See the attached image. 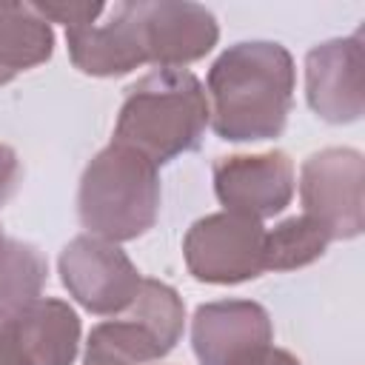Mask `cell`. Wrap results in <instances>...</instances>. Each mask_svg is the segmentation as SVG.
I'll use <instances>...</instances> for the list:
<instances>
[{
	"mask_svg": "<svg viewBox=\"0 0 365 365\" xmlns=\"http://www.w3.org/2000/svg\"><path fill=\"white\" fill-rule=\"evenodd\" d=\"M0 365H31L6 319H0Z\"/></svg>",
	"mask_w": 365,
	"mask_h": 365,
	"instance_id": "obj_19",
	"label": "cell"
},
{
	"mask_svg": "<svg viewBox=\"0 0 365 365\" xmlns=\"http://www.w3.org/2000/svg\"><path fill=\"white\" fill-rule=\"evenodd\" d=\"M31 365H71L80 348V317L63 299L37 297L3 317Z\"/></svg>",
	"mask_w": 365,
	"mask_h": 365,
	"instance_id": "obj_12",
	"label": "cell"
},
{
	"mask_svg": "<svg viewBox=\"0 0 365 365\" xmlns=\"http://www.w3.org/2000/svg\"><path fill=\"white\" fill-rule=\"evenodd\" d=\"M48 262L31 245L3 234L0 228V319L34 302L46 285Z\"/></svg>",
	"mask_w": 365,
	"mask_h": 365,
	"instance_id": "obj_15",
	"label": "cell"
},
{
	"mask_svg": "<svg viewBox=\"0 0 365 365\" xmlns=\"http://www.w3.org/2000/svg\"><path fill=\"white\" fill-rule=\"evenodd\" d=\"M274 339L271 317L251 299H220L197 308L191 345L200 365H242Z\"/></svg>",
	"mask_w": 365,
	"mask_h": 365,
	"instance_id": "obj_10",
	"label": "cell"
},
{
	"mask_svg": "<svg viewBox=\"0 0 365 365\" xmlns=\"http://www.w3.org/2000/svg\"><path fill=\"white\" fill-rule=\"evenodd\" d=\"M208 123L220 140L257 143L282 134L294 100V60L285 46L245 40L208 71Z\"/></svg>",
	"mask_w": 365,
	"mask_h": 365,
	"instance_id": "obj_1",
	"label": "cell"
},
{
	"mask_svg": "<svg viewBox=\"0 0 365 365\" xmlns=\"http://www.w3.org/2000/svg\"><path fill=\"white\" fill-rule=\"evenodd\" d=\"M60 279L86 311L103 317L123 314L143 282L137 265L120 245L91 234L74 237L60 251Z\"/></svg>",
	"mask_w": 365,
	"mask_h": 365,
	"instance_id": "obj_6",
	"label": "cell"
},
{
	"mask_svg": "<svg viewBox=\"0 0 365 365\" xmlns=\"http://www.w3.org/2000/svg\"><path fill=\"white\" fill-rule=\"evenodd\" d=\"M54 31L31 3H0V86L46 63Z\"/></svg>",
	"mask_w": 365,
	"mask_h": 365,
	"instance_id": "obj_13",
	"label": "cell"
},
{
	"mask_svg": "<svg viewBox=\"0 0 365 365\" xmlns=\"http://www.w3.org/2000/svg\"><path fill=\"white\" fill-rule=\"evenodd\" d=\"M145 60L160 68H182L205 57L217 40V17L200 3H134Z\"/></svg>",
	"mask_w": 365,
	"mask_h": 365,
	"instance_id": "obj_9",
	"label": "cell"
},
{
	"mask_svg": "<svg viewBox=\"0 0 365 365\" xmlns=\"http://www.w3.org/2000/svg\"><path fill=\"white\" fill-rule=\"evenodd\" d=\"M168 354L163 339L131 314L100 322L86 342L83 365H148Z\"/></svg>",
	"mask_w": 365,
	"mask_h": 365,
	"instance_id": "obj_14",
	"label": "cell"
},
{
	"mask_svg": "<svg viewBox=\"0 0 365 365\" xmlns=\"http://www.w3.org/2000/svg\"><path fill=\"white\" fill-rule=\"evenodd\" d=\"M365 165L354 148H325L311 154L299 171V197L328 240H354L362 234Z\"/></svg>",
	"mask_w": 365,
	"mask_h": 365,
	"instance_id": "obj_5",
	"label": "cell"
},
{
	"mask_svg": "<svg viewBox=\"0 0 365 365\" xmlns=\"http://www.w3.org/2000/svg\"><path fill=\"white\" fill-rule=\"evenodd\" d=\"M214 191L225 211L268 220L294 197V163L285 151L234 154L214 163Z\"/></svg>",
	"mask_w": 365,
	"mask_h": 365,
	"instance_id": "obj_7",
	"label": "cell"
},
{
	"mask_svg": "<svg viewBox=\"0 0 365 365\" xmlns=\"http://www.w3.org/2000/svg\"><path fill=\"white\" fill-rule=\"evenodd\" d=\"M37 9L40 17L63 23L66 29H77V26H88L97 23V17L106 11L103 3H31Z\"/></svg>",
	"mask_w": 365,
	"mask_h": 365,
	"instance_id": "obj_17",
	"label": "cell"
},
{
	"mask_svg": "<svg viewBox=\"0 0 365 365\" xmlns=\"http://www.w3.org/2000/svg\"><path fill=\"white\" fill-rule=\"evenodd\" d=\"M20 182V160L9 145H0V205L11 200Z\"/></svg>",
	"mask_w": 365,
	"mask_h": 365,
	"instance_id": "obj_18",
	"label": "cell"
},
{
	"mask_svg": "<svg viewBox=\"0 0 365 365\" xmlns=\"http://www.w3.org/2000/svg\"><path fill=\"white\" fill-rule=\"evenodd\" d=\"M328 234L311 217H288L265 231V271H294L319 259L328 248Z\"/></svg>",
	"mask_w": 365,
	"mask_h": 365,
	"instance_id": "obj_16",
	"label": "cell"
},
{
	"mask_svg": "<svg viewBox=\"0 0 365 365\" xmlns=\"http://www.w3.org/2000/svg\"><path fill=\"white\" fill-rule=\"evenodd\" d=\"M182 254L194 279L237 285L265 271V228L234 211L208 214L188 228Z\"/></svg>",
	"mask_w": 365,
	"mask_h": 365,
	"instance_id": "obj_4",
	"label": "cell"
},
{
	"mask_svg": "<svg viewBox=\"0 0 365 365\" xmlns=\"http://www.w3.org/2000/svg\"><path fill=\"white\" fill-rule=\"evenodd\" d=\"M305 97L317 117L342 125L365 111L362 88V34L319 43L305 57Z\"/></svg>",
	"mask_w": 365,
	"mask_h": 365,
	"instance_id": "obj_8",
	"label": "cell"
},
{
	"mask_svg": "<svg viewBox=\"0 0 365 365\" xmlns=\"http://www.w3.org/2000/svg\"><path fill=\"white\" fill-rule=\"evenodd\" d=\"M242 365H302L294 354H288V351H282V348H274V345H268L265 351H259V354H254L251 359H245Z\"/></svg>",
	"mask_w": 365,
	"mask_h": 365,
	"instance_id": "obj_20",
	"label": "cell"
},
{
	"mask_svg": "<svg viewBox=\"0 0 365 365\" xmlns=\"http://www.w3.org/2000/svg\"><path fill=\"white\" fill-rule=\"evenodd\" d=\"M108 20L66 29L71 63L91 77H120L145 66V51L140 40V23L134 3L106 6Z\"/></svg>",
	"mask_w": 365,
	"mask_h": 365,
	"instance_id": "obj_11",
	"label": "cell"
},
{
	"mask_svg": "<svg viewBox=\"0 0 365 365\" xmlns=\"http://www.w3.org/2000/svg\"><path fill=\"white\" fill-rule=\"evenodd\" d=\"M205 125L208 97L202 83L185 68H157L125 91L114 125V143L163 165L194 151Z\"/></svg>",
	"mask_w": 365,
	"mask_h": 365,
	"instance_id": "obj_2",
	"label": "cell"
},
{
	"mask_svg": "<svg viewBox=\"0 0 365 365\" xmlns=\"http://www.w3.org/2000/svg\"><path fill=\"white\" fill-rule=\"evenodd\" d=\"M160 211V174L151 160L128 145L108 143L80 177L77 214L91 237L128 242L143 237Z\"/></svg>",
	"mask_w": 365,
	"mask_h": 365,
	"instance_id": "obj_3",
	"label": "cell"
}]
</instances>
